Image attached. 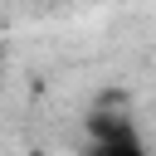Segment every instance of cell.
<instances>
[{"mask_svg":"<svg viewBox=\"0 0 156 156\" xmlns=\"http://www.w3.org/2000/svg\"><path fill=\"white\" fill-rule=\"evenodd\" d=\"M83 156H151L136 122L122 117V112H93L88 117V141H83Z\"/></svg>","mask_w":156,"mask_h":156,"instance_id":"6da1fadb","label":"cell"}]
</instances>
